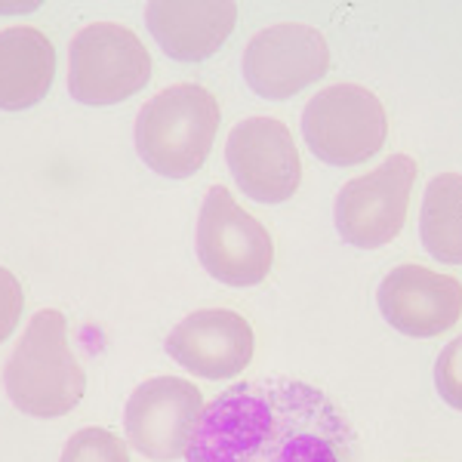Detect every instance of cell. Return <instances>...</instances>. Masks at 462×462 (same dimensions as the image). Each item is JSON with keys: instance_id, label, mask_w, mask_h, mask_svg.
<instances>
[{"instance_id": "obj_14", "label": "cell", "mask_w": 462, "mask_h": 462, "mask_svg": "<svg viewBox=\"0 0 462 462\" xmlns=\"http://www.w3.org/2000/svg\"><path fill=\"white\" fill-rule=\"evenodd\" d=\"M56 78V50L32 25L0 32V108L25 111L50 93Z\"/></svg>"}, {"instance_id": "obj_12", "label": "cell", "mask_w": 462, "mask_h": 462, "mask_svg": "<svg viewBox=\"0 0 462 462\" xmlns=\"http://www.w3.org/2000/svg\"><path fill=\"white\" fill-rule=\"evenodd\" d=\"M253 327L231 309L195 311L173 327L167 337V355L189 374L204 379H231L253 361Z\"/></svg>"}, {"instance_id": "obj_4", "label": "cell", "mask_w": 462, "mask_h": 462, "mask_svg": "<svg viewBox=\"0 0 462 462\" xmlns=\"http://www.w3.org/2000/svg\"><path fill=\"white\" fill-rule=\"evenodd\" d=\"M309 152L330 167H357L379 154L389 136V117L376 93L357 84H333L311 96L302 111Z\"/></svg>"}, {"instance_id": "obj_13", "label": "cell", "mask_w": 462, "mask_h": 462, "mask_svg": "<svg viewBox=\"0 0 462 462\" xmlns=\"http://www.w3.org/2000/svg\"><path fill=\"white\" fill-rule=\"evenodd\" d=\"M237 6L235 4H148L145 25L161 43V50L176 62H204L219 53L228 34L235 32Z\"/></svg>"}, {"instance_id": "obj_11", "label": "cell", "mask_w": 462, "mask_h": 462, "mask_svg": "<svg viewBox=\"0 0 462 462\" xmlns=\"http://www.w3.org/2000/svg\"><path fill=\"white\" fill-rule=\"evenodd\" d=\"M379 311L398 333L431 339L462 318V284L426 265H398L379 284Z\"/></svg>"}, {"instance_id": "obj_7", "label": "cell", "mask_w": 462, "mask_h": 462, "mask_svg": "<svg viewBox=\"0 0 462 462\" xmlns=\"http://www.w3.org/2000/svg\"><path fill=\"white\" fill-rule=\"evenodd\" d=\"M413 182L416 161L410 154H392L376 170L342 185L333 207L342 241L361 250H379L394 241L407 222Z\"/></svg>"}, {"instance_id": "obj_1", "label": "cell", "mask_w": 462, "mask_h": 462, "mask_svg": "<svg viewBox=\"0 0 462 462\" xmlns=\"http://www.w3.org/2000/svg\"><path fill=\"white\" fill-rule=\"evenodd\" d=\"M189 462H355V431L300 379L237 383L204 407Z\"/></svg>"}, {"instance_id": "obj_16", "label": "cell", "mask_w": 462, "mask_h": 462, "mask_svg": "<svg viewBox=\"0 0 462 462\" xmlns=\"http://www.w3.org/2000/svg\"><path fill=\"white\" fill-rule=\"evenodd\" d=\"M62 462H130L126 444L108 429H80L69 438Z\"/></svg>"}, {"instance_id": "obj_9", "label": "cell", "mask_w": 462, "mask_h": 462, "mask_svg": "<svg viewBox=\"0 0 462 462\" xmlns=\"http://www.w3.org/2000/svg\"><path fill=\"white\" fill-rule=\"evenodd\" d=\"M330 69V43L311 25L284 22L253 34L244 50V78L263 99L281 102L302 93Z\"/></svg>"}, {"instance_id": "obj_6", "label": "cell", "mask_w": 462, "mask_h": 462, "mask_svg": "<svg viewBox=\"0 0 462 462\" xmlns=\"http://www.w3.org/2000/svg\"><path fill=\"white\" fill-rule=\"evenodd\" d=\"M198 259L210 278L228 287H256L274 265L272 235L231 198L226 185H213L200 207Z\"/></svg>"}, {"instance_id": "obj_10", "label": "cell", "mask_w": 462, "mask_h": 462, "mask_svg": "<svg viewBox=\"0 0 462 462\" xmlns=\"http://www.w3.org/2000/svg\"><path fill=\"white\" fill-rule=\"evenodd\" d=\"M226 161L237 189L259 204H284L300 191L302 161L278 117H247L231 126Z\"/></svg>"}, {"instance_id": "obj_2", "label": "cell", "mask_w": 462, "mask_h": 462, "mask_svg": "<svg viewBox=\"0 0 462 462\" xmlns=\"http://www.w3.org/2000/svg\"><path fill=\"white\" fill-rule=\"evenodd\" d=\"M4 389L22 413L37 420H56L80 404L87 376L69 348L62 311L43 309L32 318L4 367Z\"/></svg>"}, {"instance_id": "obj_3", "label": "cell", "mask_w": 462, "mask_h": 462, "mask_svg": "<svg viewBox=\"0 0 462 462\" xmlns=\"http://www.w3.org/2000/svg\"><path fill=\"white\" fill-rule=\"evenodd\" d=\"M219 102L200 84H176L148 99L136 117V152L158 176L189 179L210 158Z\"/></svg>"}, {"instance_id": "obj_17", "label": "cell", "mask_w": 462, "mask_h": 462, "mask_svg": "<svg viewBox=\"0 0 462 462\" xmlns=\"http://www.w3.org/2000/svg\"><path fill=\"white\" fill-rule=\"evenodd\" d=\"M435 389L453 410H462V337L444 346L435 361Z\"/></svg>"}, {"instance_id": "obj_18", "label": "cell", "mask_w": 462, "mask_h": 462, "mask_svg": "<svg viewBox=\"0 0 462 462\" xmlns=\"http://www.w3.org/2000/svg\"><path fill=\"white\" fill-rule=\"evenodd\" d=\"M22 309H25V293L19 278L10 268H0V342L10 339V333L16 330Z\"/></svg>"}, {"instance_id": "obj_5", "label": "cell", "mask_w": 462, "mask_h": 462, "mask_svg": "<svg viewBox=\"0 0 462 462\" xmlns=\"http://www.w3.org/2000/svg\"><path fill=\"white\" fill-rule=\"evenodd\" d=\"M152 78V56L130 28L93 22L69 50V93L84 106H117Z\"/></svg>"}, {"instance_id": "obj_15", "label": "cell", "mask_w": 462, "mask_h": 462, "mask_svg": "<svg viewBox=\"0 0 462 462\" xmlns=\"http://www.w3.org/2000/svg\"><path fill=\"white\" fill-rule=\"evenodd\" d=\"M422 247L447 265H462V176L441 173L429 182L420 216Z\"/></svg>"}, {"instance_id": "obj_8", "label": "cell", "mask_w": 462, "mask_h": 462, "mask_svg": "<svg viewBox=\"0 0 462 462\" xmlns=\"http://www.w3.org/2000/svg\"><path fill=\"white\" fill-rule=\"evenodd\" d=\"M204 416V394L176 376L145 379L133 389L124 410L130 444L154 462H173L189 453Z\"/></svg>"}]
</instances>
